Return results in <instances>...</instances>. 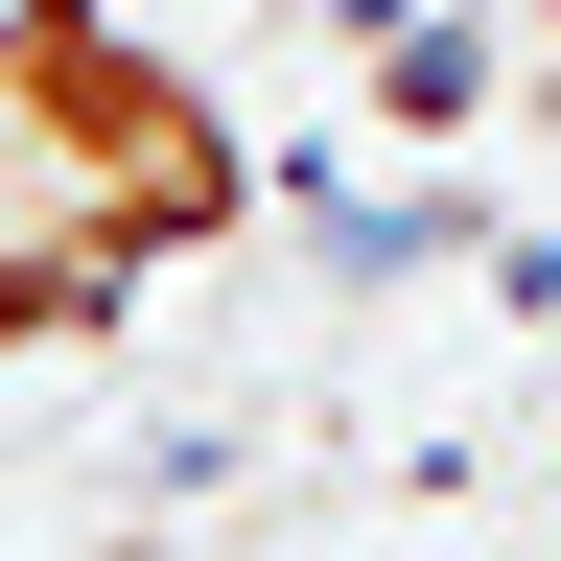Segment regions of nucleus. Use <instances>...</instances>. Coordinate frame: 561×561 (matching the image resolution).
I'll use <instances>...</instances> for the list:
<instances>
[{"instance_id": "obj_1", "label": "nucleus", "mask_w": 561, "mask_h": 561, "mask_svg": "<svg viewBox=\"0 0 561 561\" xmlns=\"http://www.w3.org/2000/svg\"><path fill=\"white\" fill-rule=\"evenodd\" d=\"M0 117L47 140L70 187H94V234L164 280V257H210L257 210V140H234V94L164 47V24H117V0H24L0 24Z\"/></svg>"}]
</instances>
